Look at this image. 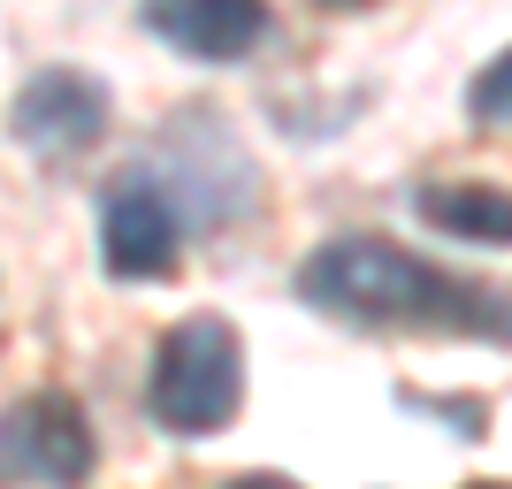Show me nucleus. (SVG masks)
Returning a JSON list of instances; mask_svg holds the SVG:
<instances>
[{
	"label": "nucleus",
	"instance_id": "f257e3e1",
	"mask_svg": "<svg viewBox=\"0 0 512 489\" xmlns=\"http://www.w3.org/2000/svg\"><path fill=\"white\" fill-rule=\"evenodd\" d=\"M299 298L352 329H444V337L505 344V298L482 283L444 276L436 260L390 245V237H329L299 260Z\"/></svg>",
	"mask_w": 512,
	"mask_h": 489
},
{
	"label": "nucleus",
	"instance_id": "f03ea898",
	"mask_svg": "<svg viewBox=\"0 0 512 489\" xmlns=\"http://www.w3.org/2000/svg\"><path fill=\"white\" fill-rule=\"evenodd\" d=\"M237 398H245V344L222 314H192L153 344L146 405L169 436H184V444L222 436L237 421Z\"/></svg>",
	"mask_w": 512,
	"mask_h": 489
},
{
	"label": "nucleus",
	"instance_id": "7ed1b4c3",
	"mask_svg": "<svg viewBox=\"0 0 512 489\" xmlns=\"http://www.w3.org/2000/svg\"><path fill=\"white\" fill-rule=\"evenodd\" d=\"M92 467H100V444H92V421L69 390H31L0 413V482L62 489L85 482Z\"/></svg>",
	"mask_w": 512,
	"mask_h": 489
},
{
	"label": "nucleus",
	"instance_id": "20e7f679",
	"mask_svg": "<svg viewBox=\"0 0 512 489\" xmlns=\"http://www.w3.org/2000/svg\"><path fill=\"white\" fill-rule=\"evenodd\" d=\"M107 85L100 77H85V69H31L16 85V100H8V138H16L23 153H39V161H77V153H92L107 138Z\"/></svg>",
	"mask_w": 512,
	"mask_h": 489
},
{
	"label": "nucleus",
	"instance_id": "39448f33",
	"mask_svg": "<svg viewBox=\"0 0 512 489\" xmlns=\"http://www.w3.org/2000/svg\"><path fill=\"white\" fill-rule=\"evenodd\" d=\"M176 253H184V207L161 192V176L153 169L115 176L100 199V268L123 283H153L176 268Z\"/></svg>",
	"mask_w": 512,
	"mask_h": 489
},
{
	"label": "nucleus",
	"instance_id": "423d86ee",
	"mask_svg": "<svg viewBox=\"0 0 512 489\" xmlns=\"http://www.w3.org/2000/svg\"><path fill=\"white\" fill-rule=\"evenodd\" d=\"M138 16L192 62H245L268 39V0H138Z\"/></svg>",
	"mask_w": 512,
	"mask_h": 489
},
{
	"label": "nucleus",
	"instance_id": "0eeeda50",
	"mask_svg": "<svg viewBox=\"0 0 512 489\" xmlns=\"http://www.w3.org/2000/svg\"><path fill=\"white\" fill-rule=\"evenodd\" d=\"M413 207H421V222H436L444 237H459V245H505L512 237V199L505 184H421L413 192Z\"/></svg>",
	"mask_w": 512,
	"mask_h": 489
},
{
	"label": "nucleus",
	"instance_id": "6e6552de",
	"mask_svg": "<svg viewBox=\"0 0 512 489\" xmlns=\"http://www.w3.org/2000/svg\"><path fill=\"white\" fill-rule=\"evenodd\" d=\"M467 115L482 130H505V115H512V54H490V62H482V77L467 85Z\"/></svg>",
	"mask_w": 512,
	"mask_h": 489
},
{
	"label": "nucleus",
	"instance_id": "1a4fd4ad",
	"mask_svg": "<svg viewBox=\"0 0 512 489\" xmlns=\"http://www.w3.org/2000/svg\"><path fill=\"white\" fill-rule=\"evenodd\" d=\"M321 8H375V0H321Z\"/></svg>",
	"mask_w": 512,
	"mask_h": 489
}]
</instances>
